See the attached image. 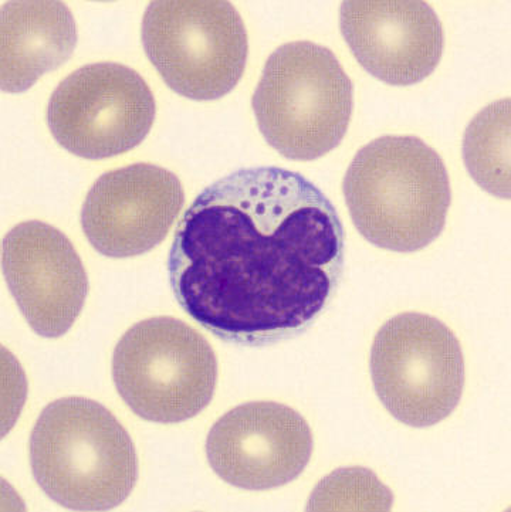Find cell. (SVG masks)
I'll return each instance as SVG.
<instances>
[{"label": "cell", "instance_id": "cell-11", "mask_svg": "<svg viewBox=\"0 0 511 512\" xmlns=\"http://www.w3.org/2000/svg\"><path fill=\"white\" fill-rule=\"evenodd\" d=\"M2 269L10 293L32 330L63 337L89 293V278L73 244L47 223H20L3 239Z\"/></svg>", "mask_w": 511, "mask_h": 512}, {"label": "cell", "instance_id": "cell-10", "mask_svg": "<svg viewBox=\"0 0 511 512\" xmlns=\"http://www.w3.org/2000/svg\"><path fill=\"white\" fill-rule=\"evenodd\" d=\"M184 202L177 175L152 164L125 166L101 175L91 186L81 227L103 256H140L165 239Z\"/></svg>", "mask_w": 511, "mask_h": 512}, {"label": "cell", "instance_id": "cell-2", "mask_svg": "<svg viewBox=\"0 0 511 512\" xmlns=\"http://www.w3.org/2000/svg\"><path fill=\"white\" fill-rule=\"evenodd\" d=\"M355 227L381 249L414 253L445 229L452 191L435 149L416 137H382L355 155L343 182Z\"/></svg>", "mask_w": 511, "mask_h": 512}, {"label": "cell", "instance_id": "cell-8", "mask_svg": "<svg viewBox=\"0 0 511 512\" xmlns=\"http://www.w3.org/2000/svg\"><path fill=\"white\" fill-rule=\"evenodd\" d=\"M155 113V98L137 71L94 63L59 84L47 107V124L64 149L97 161L138 147Z\"/></svg>", "mask_w": 511, "mask_h": 512}, {"label": "cell", "instance_id": "cell-15", "mask_svg": "<svg viewBox=\"0 0 511 512\" xmlns=\"http://www.w3.org/2000/svg\"><path fill=\"white\" fill-rule=\"evenodd\" d=\"M391 491L370 470L334 471L311 494L309 511H388Z\"/></svg>", "mask_w": 511, "mask_h": 512}, {"label": "cell", "instance_id": "cell-9", "mask_svg": "<svg viewBox=\"0 0 511 512\" xmlns=\"http://www.w3.org/2000/svg\"><path fill=\"white\" fill-rule=\"evenodd\" d=\"M309 423L274 402H252L230 410L213 425L206 456L223 481L243 490L286 486L303 473L313 454Z\"/></svg>", "mask_w": 511, "mask_h": 512}, {"label": "cell", "instance_id": "cell-7", "mask_svg": "<svg viewBox=\"0 0 511 512\" xmlns=\"http://www.w3.org/2000/svg\"><path fill=\"white\" fill-rule=\"evenodd\" d=\"M370 364L379 400L404 425H438L462 399V347L448 325L431 315L405 313L385 322Z\"/></svg>", "mask_w": 511, "mask_h": 512}, {"label": "cell", "instance_id": "cell-12", "mask_svg": "<svg viewBox=\"0 0 511 512\" xmlns=\"http://www.w3.org/2000/svg\"><path fill=\"white\" fill-rule=\"evenodd\" d=\"M340 29L358 63L391 86L421 83L441 63L442 23L421 0H348Z\"/></svg>", "mask_w": 511, "mask_h": 512}, {"label": "cell", "instance_id": "cell-5", "mask_svg": "<svg viewBox=\"0 0 511 512\" xmlns=\"http://www.w3.org/2000/svg\"><path fill=\"white\" fill-rule=\"evenodd\" d=\"M115 388L135 415L155 423L192 419L211 403L218 359L184 321L148 318L125 332L113 356Z\"/></svg>", "mask_w": 511, "mask_h": 512}, {"label": "cell", "instance_id": "cell-6", "mask_svg": "<svg viewBox=\"0 0 511 512\" xmlns=\"http://www.w3.org/2000/svg\"><path fill=\"white\" fill-rule=\"evenodd\" d=\"M148 59L175 93L195 101L229 94L245 71L247 32L225 0H157L142 19Z\"/></svg>", "mask_w": 511, "mask_h": 512}, {"label": "cell", "instance_id": "cell-1", "mask_svg": "<svg viewBox=\"0 0 511 512\" xmlns=\"http://www.w3.org/2000/svg\"><path fill=\"white\" fill-rule=\"evenodd\" d=\"M344 261L331 200L299 172L257 166L213 182L186 210L169 284L205 330L263 347L309 330L337 293Z\"/></svg>", "mask_w": 511, "mask_h": 512}, {"label": "cell", "instance_id": "cell-4", "mask_svg": "<svg viewBox=\"0 0 511 512\" xmlns=\"http://www.w3.org/2000/svg\"><path fill=\"white\" fill-rule=\"evenodd\" d=\"M252 105L270 147L291 161H314L347 134L354 87L327 47L287 43L266 61Z\"/></svg>", "mask_w": 511, "mask_h": 512}, {"label": "cell", "instance_id": "cell-3", "mask_svg": "<svg viewBox=\"0 0 511 512\" xmlns=\"http://www.w3.org/2000/svg\"><path fill=\"white\" fill-rule=\"evenodd\" d=\"M37 484L73 511H108L127 500L138 480L130 434L110 410L70 396L47 405L30 437Z\"/></svg>", "mask_w": 511, "mask_h": 512}, {"label": "cell", "instance_id": "cell-13", "mask_svg": "<svg viewBox=\"0 0 511 512\" xmlns=\"http://www.w3.org/2000/svg\"><path fill=\"white\" fill-rule=\"evenodd\" d=\"M73 15L62 2H6L0 16V86L23 93L76 49Z\"/></svg>", "mask_w": 511, "mask_h": 512}, {"label": "cell", "instance_id": "cell-14", "mask_svg": "<svg viewBox=\"0 0 511 512\" xmlns=\"http://www.w3.org/2000/svg\"><path fill=\"white\" fill-rule=\"evenodd\" d=\"M467 171L485 191L510 199V100L497 101L473 118L463 138Z\"/></svg>", "mask_w": 511, "mask_h": 512}]
</instances>
